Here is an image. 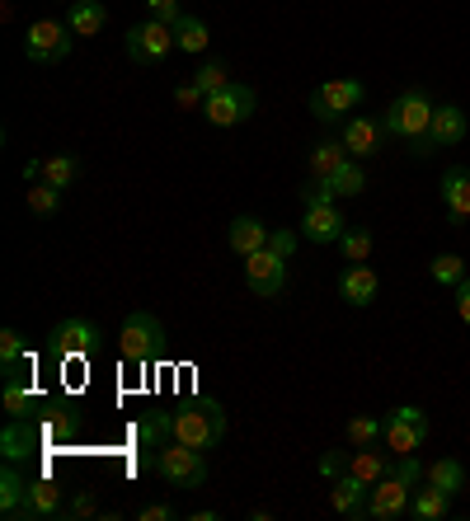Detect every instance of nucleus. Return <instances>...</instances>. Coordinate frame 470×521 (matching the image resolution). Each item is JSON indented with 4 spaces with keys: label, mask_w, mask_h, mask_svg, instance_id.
Instances as JSON below:
<instances>
[{
    "label": "nucleus",
    "mask_w": 470,
    "mask_h": 521,
    "mask_svg": "<svg viewBox=\"0 0 470 521\" xmlns=\"http://www.w3.org/2000/svg\"><path fill=\"white\" fill-rule=\"evenodd\" d=\"M221 437H226V409L217 399H179L170 409V442L217 451Z\"/></svg>",
    "instance_id": "obj_1"
},
{
    "label": "nucleus",
    "mask_w": 470,
    "mask_h": 521,
    "mask_svg": "<svg viewBox=\"0 0 470 521\" xmlns=\"http://www.w3.org/2000/svg\"><path fill=\"white\" fill-rule=\"evenodd\" d=\"M433 99H428V90L423 85H409L400 99H395L391 108H386V137H395V141H405L409 151L419 155V146H423V137H428V123H433Z\"/></svg>",
    "instance_id": "obj_2"
},
{
    "label": "nucleus",
    "mask_w": 470,
    "mask_h": 521,
    "mask_svg": "<svg viewBox=\"0 0 470 521\" xmlns=\"http://www.w3.org/2000/svg\"><path fill=\"white\" fill-rule=\"evenodd\" d=\"M118 353H123L127 367H146L165 353V324L151 315V310H132L118 329Z\"/></svg>",
    "instance_id": "obj_3"
},
{
    "label": "nucleus",
    "mask_w": 470,
    "mask_h": 521,
    "mask_svg": "<svg viewBox=\"0 0 470 521\" xmlns=\"http://www.w3.org/2000/svg\"><path fill=\"white\" fill-rule=\"evenodd\" d=\"M156 475L170 484V489H203L207 484V451L184 442H165L156 451Z\"/></svg>",
    "instance_id": "obj_4"
},
{
    "label": "nucleus",
    "mask_w": 470,
    "mask_h": 521,
    "mask_svg": "<svg viewBox=\"0 0 470 521\" xmlns=\"http://www.w3.org/2000/svg\"><path fill=\"white\" fill-rule=\"evenodd\" d=\"M71 24L62 19H33L29 33H24V57L38 66H62L71 57Z\"/></svg>",
    "instance_id": "obj_5"
},
{
    "label": "nucleus",
    "mask_w": 470,
    "mask_h": 521,
    "mask_svg": "<svg viewBox=\"0 0 470 521\" xmlns=\"http://www.w3.org/2000/svg\"><path fill=\"white\" fill-rule=\"evenodd\" d=\"M362 99H367V90H362V80H348V76H334L325 80L320 90L311 94V113L320 118V123H344L348 113H358Z\"/></svg>",
    "instance_id": "obj_6"
},
{
    "label": "nucleus",
    "mask_w": 470,
    "mask_h": 521,
    "mask_svg": "<svg viewBox=\"0 0 470 521\" xmlns=\"http://www.w3.org/2000/svg\"><path fill=\"white\" fill-rule=\"evenodd\" d=\"M174 47H179L174 43V24H165V19H141V24L127 29V57L137 66H160Z\"/></svg>",
    "instance_id": "obj_7"
},
{
    "label": "nucleus",
    "mask_w": 470,
    "mask_h": 521,
    "mask_svg": "<svg viewBox=\"0 0 470 521\" xmlns=\"http://www.w3.org/2000/svg\"><path fill=\"white\" fill-rule=\"evenodd\" d=\"M428 432H433V423H428V414H423L419 404H400L386 418V446H391L395 456H414L428 442Z\"/></svg>",
    "instance_id": "obj_8"
},
{
    "label": "nucleus",
    "mask_w": 470,
    "mask_h": 521,
    "mask_svg": "<svg viewBox=\"0 0 470 521\" xmlns=\"http://www.w3.org/2000/svg\"><path fill=\"white\" fill-rule=\"evenodd\" d=\"M254 108H259V94L250 90V85H226V90L217 94H207V104H203V118L212 127H235V123H245V118H254Z\"/></svg>",
    "instance_id": "obj_9"
},
{
    "label": "nucleus",
    "mask_w": 470,
    "mask_h": 521,
    "mask_svg": "<svg viewBox=\"0 0 470 521\" xmlns=\"http://www.w3.org/2000/svg\"><path fill=\"white\" fill-rule=\"evenodd\" d=\"M94 348H99V329H94L90 320H80V315H71V320H62V324H52V334H47V353L57 357V362L90 357Z\"/></svg>",
    "instance_id": "obj_10"
},
{
    "label": "nucleus",
    "mask_w": 470,
    "mask_h": 521,
    "mask_svg": "<svg viewBox=\"0 0 470 521\" xmlns=\"http://www.w3.org/2000/svg\"><path fill=\"white\" fill-rule=\"evenodd\" d=\"M245 287H250L254 296H264V301H278V296L287 292V259L273 254V249L250 254V259H245Z\"/></svg>",
    "instance_id": "obj_11"
},
{
    "label": "nucleus",
    "mask_w": 470,
    "mask_h": 521,
    "mask_svg": "<svg viewBox=\"0 0 470 521\" xmlns=\"http://www.w3.org/2000/svg\"><path fill=\"white\" fill-rule=\"evenodd\" d=\"M466 108L461 104H438L433 108V123H428V137H423L419 155H433L442 146H461L466 141Z\"/></svg>",
    "instance_id": "obj_12"
},
{
    "label": "nucleus",
    "mask_w": 470,
    "mask_h": 521,
    "mask_svg": "<svg viewBox=\"0 0 470 521\" xmlns=\"http://www.w3.org/2000/svg\"><path fill=\"white\" fill-rule=\"evenodd\" d=\"M15 521H66V498L52 479H29V498L19 503Z\"/></svg>",
    "instance_id": "obj_13"
},
{
    "label": "nucleus",
    "mask_w": 470,
    "mask_h": 521,
    "mask_svg": "<svg viewBox=\"0 0 470 521\" xmlns=\"http://www.w3.org/2000/svg\"><path fill=\"white\" fill-rule=\"evenodd\" d=\"M329 507L344 521H367V507H372V484L358 475H339L329 484Z\"/></svg>",
    "instance_id": "obj_14"
},
{
    "label": "nucleus",
    "mask_w": 470,
    "mask_h": 521,
    "mask_svg": "<svg viewBox=\"0 0 470 521\" xmlns=\"http://www.w3.org/2000/svg\"><path fill=\"white\" fill-rule=\"evenodd\" d=\"M344 230H348V221L334 202H325V207H301V235L311 245H339Z\"/></svg>",
    "instance_id": "obj_15"
},
{
    "label": "nucleus",
    "mask_w": 470,
    "mask_h": 521,
    "mask_svg": "<svg viewBox=\"0 0 470 521\" xmlns=\"http://www.w3.org/2000/svg\"><path fill=\"white\" fill-rule=\"evenodd\" d=\"M409 498H414V489L409 484H400L395 475L376 479L372 484V507H367V517L372 521H400L409 512Z\"/></svg>",
    "instance_id": "obj_16"
},
{
    "label": "nucleus",
    "mask_w": 470,
    "mask_h": 521,
    "mask_svg": "<svg viewBox=\"0 0 470 521\" xmlns=\"http://www.w3.org/2000/svg\"><path fill=\"white\" fill-rule=\"evenodd\" d=\"M381 137H386V123H372V118H344L339 123V141L348 146L353 160H372L381 151Z\"/></svg>",
    "instance_id": "obj_17"
},
{
    "label": "nucleus",
    "mask_w": 470,
    "mask_h": 521,
    "mask_svg": "<svg viewBox=\"0 0 470 521\" xmlns=\"http://www.w3.org/2000/svg\"><path fill=\"white\" fill-rule=\"evenodd\" d=\"M442 212L452 226H466L470 221V169L456 165L442 174Z\"/></svg>",
    "instance_id": "obj_18"
},
{
    "label": "nucleus",
    "mask_w": 470,
    "mask_h": 521,
    "mask_svg": "<svg viewBox=\"0 0 470 521\" xmlns=\"http://www.w3.org/2000/svg\"><path fill=\"white\" fill-rule=\"evenodd\" d=\"M339 296H344L348 306H372L376 296H381V277L367 268V263H348L344 273H339Z\"/></svg>",
    "instance_id": "obj_19"
},
{
    "label": "nucleus",
    "mask_w": 470,
    "mask_h": 521,
    "mask_svg": "<svg viewBox=\"0 0 470 521\" xmlns=\"http://www.w3.org/2000/svg\"><path fill=\"white\" fill-rule=\"evenodd\" d=\"M268 235H273V230H268L259 216H235L231 230H226V240H231V249L240 254V259H250V254L268 249Z\"/></svg>",
    "instance_id": "obj_20"
},
{
    "label": "nucleus",
    "mask_w": 470,
    "mask_h": 521,
    "mask_svg": "<svg viewBox=\"0 0 470 521\" xmlns=\"http://www.w3.org/2000/svg\"><path fill=\"white\" fill-rule=\"evenodd\" d=\"M66 24H71L76 38H94V33H104V24H109V10H104V0H76L66 10Z\"/></svg>",
    "instance_id": "obj_21"
},
{
    "label": "nucleus",
    "mask_w": 470,
    "mask_h": 521,
    "mask_svg": "<svg viewBox=\"0 0 470 521\" xmlns=\"http://www.w3.org/2000/svg\"><path fill=\"white\" fill-rule=\"evenodd\" d=\"M29 498V479L15 470V460L0 470V517L5 521H15V512H19V503Z\"/></svg>",
    "instance_id": "obj_22"
},
{
    "label": "nucleus",
    "mask_w": 470,
    "mask_h": 521,
    "mask_svg": "<svg viewBox=\"0 0 470 521\" xmlns=\"http://www.w3.org/2000/svg\"><path fill=\"white\" fill-rule=\"evenodd\" d=\"M447 507H452V493H442L438 484H428V489H414V498H409V517L442 521L447 517Z\"/></svg>",
    "instance_id": "obj_23"
},
{
    "label": "nucleus",
    "mask_w": 470,
    "mask_h": 521,
    "mask_svg": "<svg viewBox=\"0 0 470 521\" xmlns=\"http://www.w3.org/2000/svg\"><path fill=\"white\" fill-rule=\"evenodd\" d=\"M348 475L367 479V484H376V479L391 475V460L381 456V451H372V446H358L353 456H348Z\"/></svg>",
    "instance_id": "obj_24"
},
{
    "label": "nucleus",
    "mask_w": 470,
    "mask_h": 521,
    "mask_svg": "<svg viewBox=\"0 0 470 521\" xmlns=\"http://www.w3.org/2000/svg\"><path fill=\"white\" fill-rule=\"evenodd\" d=\"M329 188H334V198H358L362 188H367V174H362V160H344V165L325 174Z\"/></svg>",
    "instance_id": "obj_25"
},
{
    "label": "nucleus",
    "mask_w": 470,
    "mask_h": 521,
    "mask_svg": "<svg viewBox=\"0 0 470 521\" xmlns=\"http://www.w3.org/2000/svg\"><path fill=\"white\" fill-rule=\"evenodd\" d=\"M38 409L33 385H24V376H5V414L10 418H29Z\"/></svg>",
    "instance_id": "obj_26"
},
{
    "label": "nucleus",
    "mask_w": 470,
    "mask_h": 521,
    "mask_svg": "<svg viewBox=\"0 0 470 521\" xmlns=\"http://www.w3.org/2000/svg\"><path fill=\"white\" fill-rule=\"evenodd\" d=\"M33 446H38V437L24 428V418H10V428L0 432V451H5V460H15V465H19Z\"/></svg>",
    "instance_id": "obj_27"
},
{
    "label": "nucleus",
    "mask_w": 470,
    "mask_h": 521,
    "mask_svg": "<svg viewBox=\"0 0 470 521\" xmlns=\"http://www.w3.org/2000/svg\"><path fill=\"white\" fill-rule=\"evenodd\" d=\"M423 479H428V484H438L442 493H452V498H456V493L466 489V465H461V460H433Z\"/></svg>",
    "instance_id": "obj_28"
},
{
    "label": "nucleus",
    "mask_w": 470,
    "mask_h": 521,
    "mask_svg": "<svg viewBox=\"0 0 470 521\" xmlns=\"http://www.w3.org/2000/svg\"><path fill=\"white\" fill-rule=\"evenodd\" d=\"M62 188H52V184H29L24 188V202H29V212L33 216H43V221H52V216L62 212Z\"/></svg>",
    "instance_id": "obj_29"
},
{
    "label": "nucleus",
    "mask_w": 470,
    "mask_h": 521,
    "mask_svg": "<svg viewBox=\"0 0 470 521\" xmlns=\"http://www.w3.org/2000/svg\"><path fill=\"white\" fill-rule=\"evenodd\" d=\"M344 160H353L344 141H320V146L311 151V174H315V179H325V174H334Z\"/></svg>",
    "instance_id": "obj_30"
},
{
    "label": "nucleus",
    "mask_w": 470,
    "mask_h": 521,
    "mask_svg": "<svg viewBox=\"0 0 470 521\" xmlns=\"http://www.w3.org/2000/svg\"><path fill=\"white\" fill-rule=\"evenodd\" d=\"M207 24L198 15H179V24H174V43H179V52H203L207 47Z\"/></svg>",
    "instance_id": "obj_31"
},
{
    "label": "nucleus",
    "mask_w": 470,
    "mask_h": 521,
    "mask_svg": "<svg viewBox=\"0 0 470 521\" xmlns=\"http://www.w3.org/2000/svg\"><path fill=\"white\" fill-rule=\"evenodd\" d=\"M372 230L367 226H348L344 235H339V249H344V263H367L372 259Z\"/></svg>",
    "instance_id": "obj_32"
},
{
    "label": "nucleus",
    "mask_w": 470,
    "mask_h": 521,
    "mask_svg": "<svg viewBox=\"0 0 470 521\" xmlns=\"http://www.w3.org/2000/svg\"><path fill=\"white\" fill-rule=\"evenodd\" d=\"M76 174H80V160L76 155H47V165H43V184H52V188H71L76 184Z\"/></svg>",
    "instance_id": "obj_33"
},
{
    "label": "nucleus",
    "mask_w": 470,
    "mask_h": 521,
    "mask_svg": "<svg viewBox=\"0 0 470 521\" xmlns=\"http://www.w3.org/2000/svg\"><path fill=\"white\" fill-rule=\"evenodd\" d=\"M344 437H348V446L358 451V446H372L376 437H386V423H381V418H372V414H358V418H348Z\"/></svg>",
    "instance_id": "obj_34"
},
{
    "label": "nucleus",
    "mask_w": 470,
    "mask_h": 521,
    "mask_svg": "<svg viewBox=\"0 0 470 521\" xmlns=\"http://www.w3.org/2000/svg\"><path fill=\"white\" fill-rule=\"evenodd\" d=\"M428 277H433L438 287H461V277H466V259H461V254H438V259L428 263Z\"/></svg>",
    "instance_id": "obj_35"
},
{
    "label": "nucleus",
    "mask_w": 470,
    "mask_h": 521,
    "mask_svg": "<svg viewBox=\"0 0 470 521\" xmlns=\"http://www.w3.org/2000/svg\"><path fill=\"white\" fill-rule=\"evenodd\" d=\"M19 362H24V334L19 329H0V371L19 376Z\"/></svg>",
    "instance_id": "obj_36"
},
{
    "label": "nucleus",
    "mask_w": 470,
    "mask_h": 521,
    "mask_svg": "<svg viewBox=\"0 0 470 521\" xmlns=\"http://www.w3.org/2000/svg\"><path fill=\"white\" fill-rule=\"evenodd\" d=\"M198 90L203 94H217V90H226V85H231V76H226V66L221 62H207V66H198Z\"/></svg>",
    "instance_id": "obj_37"
},
{
    "label": "nucleus",
    "mask_w": 470,
    "mask_h": 521,
    "mask_svg": "<svg viewBox=\"0 0 470 521\" xmlns=\"http://www.w3.org/2000/svg\"><path fill=\"white\" fill-rule=\"evenodd\" d=\"M391 475L400 479V484H409V489H419V479L428 475V470H423L419 456H400V460H391Z\"/></svg>",
    "instance_id": "obj_38"
},
{
    "label": "nucleus",
    "mask_w": 470,
    "mask_h": 521,
    "mask_svg": "<svg viewBox=\"0 0 470 521\" xmlns=\"http://www.w3.org/2000/svg\"><path fill=\"white\" fill-rule=\"evenodd\" d=\"M325 202H334V188H329V179H315L301 188V207H325Z\"/></svg>",
    "instance_id": "obj_39"
},
{
    "label": "nucleus",
    "mask_w": 470,
    "mask_h": 521,
    "mask_svg": "<svg viewBox=\"0 0 470 521\" xmlns=\"http://www.w3.org/2000/svg\"><path fill=\"white\" fill-rule=\"evenodd\" d=\"M99 512V503H94V493L90 489H80L71 503H66V521H80V517H94Z\"/></svg>",
    "instance_id": "obj_40"
},
{
    "label": "nucleus",
    "mask_w": 470,
    "mask_h": 521,
    "mask_svg": "<svg viewBox=\"0 0 470 521\" xmlns=\"http://www.w3.org/2000/svg\"><path fill=\"white\" fill-rule=\"evenodd\" d=\"M315 470H320V475H325L329 484H334V479H339V475H348V456H344V451H325Z\"/></svg>",
    "instance_id": "obj_41"
},
{
    "label": "nucleus",
    "mask_w": 470,
    "mask_h": 521,
    "mask_svg": "<svg viewBox=\"0 0 470 521\" xmlns=\"http://www.w3.org/2000/svg\"><path fill=\"white\" fill-rule=\"evenodd\" d=\"M268 249L292 263V254H297V230H273V235H268Z\"/></svg>",
    "instance_id": "obj_42"
},
{
    "label": "nucleus",
    "mask_w": 470,
    "mask_h": 521,
    "mask_svg": "<svg viewBox=\"0 0 470 521\" xmlns=\"http://www.w3.org/2000/svg\"><path fill=\"white\" fill-rule=\"evenodd\" d=\"M174 104H179V108H203L207 94L198 90V80H188V85H179V90H174Z\"/></svg>",
    "instance_id": "obj_43"
},
{
    "label": "nucleus",
    "mask_w": 470,
    "mask_h": 521,
    "mask_svg": "<svg viewBox=\"0 0 470 521\" xmlns=\"http://www.w3.org/2000/svg\"><path fill=\"white\" fill-rule=\"evenodd\" d=\"M146 10H151V19H165V24H179V0H146Z\"/></svg>",
    "instance_id": "obj_44"
},
{
    "label": "nucleus",
    "mask_w": 470,
    "mask_h": 521,
    "mask_svg": "<svg viewBox=\"0 0 470 521\" xmlns=\"http://www.w3.org/2000/svg\"><path fill=\"white\" fill-rule=\"evenodd\" d=\"M137 517L141 521H174V517H179V507H174V503H151V507H141Z\"/></svg>",
    "instance_id": "obj_45"
},
{
    "label": "nucleus",
    "mask_w": 470,
    "mask_h": 521,
    "mask_svg": "<svg viewBox=\"0 0 470 521\" xmlns=\"http://www.w3.org/2000/svg\"><path fill=\"white\" fill-rule=\"evenodd\" d=\"M456 315L470 324V273L461 277V287H456Z\"/></svg>",
    "instance_id": "obj_46"
},
{
    "label": "nucleus",
    "mask_w": 470,
    "mask_h": 521,
    "mask_svg": "<svg viewBox=\"0 0 470 521\" xmlns=\"http://www.w3.org/2000/svg\"><path fill=\"white\" fill-rule=\"evenodd\" d=\"M43 165H47V160L29 155V160H24V184H43Z\"/></svg>",
    "instance_id": "obj_47"
}]
</instances>
